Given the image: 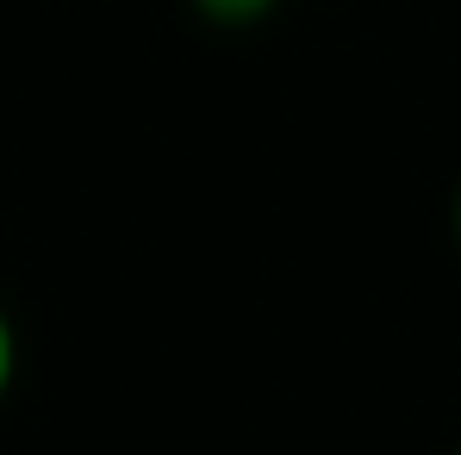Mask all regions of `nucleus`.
Masks as SVG:
<instances>
[{"instance_id":"obj_1","label":"nucleus","mask_w":461,"mask_h":455,"mask_svg":"<svg viewBox=\"0 0 461 455\" xmlns=\"http://www.w3.org/2000/svg\"><path fill=\"white\" fill-rule=\"evenodd\" d=\"M275 6H281V0H194V13H200V19H212V25H225V32L262 25Z\"/></svg>"},{"instance_id":"obj_2","label":"nucleus","mask_w":461,"mask_h":455,"mask_svg":"<svg viewBox=\"0 0 461 455\" xmlns=\"http://www.w3.org/2000/svg\"><path fill=\"white\" fill-rule=\"evenodd\" d=\"M13 375H19V331H13V318H6V305H0V405H6V393H13Z\"/></svg>"},{"instance_id":"obj_3","label":"nucleus","mask_w":461,"mask_h":455,"mask_svg":"<svg viewBox=\"0 0 461 455\" xmlns=\"http://www.w3.org/2000/svg\"><path fill=\"white\" fill-rule=\"evenodd\" d=\"M456 237H461V194H456Z\"/></svg>"},{"instance_id":"obj_4","label":"nucleus","mask_w":461,"mask_h":455,"mask_svg":"<svg viewBox=\"0 0 461 455\" xmlns=\"http://www.w3.org/2000/svg\"><path fill=\"white\" fill-rule=\"evenodd\" d=\"M456 455H461V450H456Z\"/></svg>"}]
</instances>
